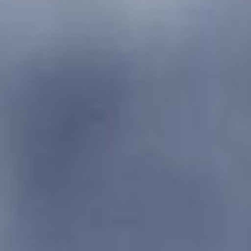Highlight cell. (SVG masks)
Here are the masks:
<instances>
[{"instance_id": "obj_1", "label": "cell", "mask_w": 251, "mask_h": 251, "mask_svg": "<svg viewBox=\"0 0 251 251\" xmlns=\"http://www.w3.org/2000/svg\"><path fill=\"white\" fill-rule=\"evenodd\" d=\"M0 251H251V0H169L38 67Z\"/></svg>"}]
</instances>
